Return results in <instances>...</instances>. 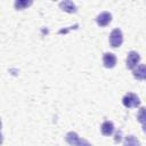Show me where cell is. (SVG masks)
<instances>
[{"mask_svg":"<svg viewBox=\"0 0 146 146\" xmlns=\"http://www.w3.org/2000/svg\"><path fill=\"white\" fill-rule=\"evenodd\" d=\"M33 2L32 1H26V0H16L14 3V7L16 10H23L26 9L29 6H31Z\"/></svg>","mask_w":146,"mask_h":146,"instance_id":"11","label":"cell"},{"mask_svg":"<svg viewBox=\"0 0 146 146\" xmlns=\"http://www.w3.org/2000/svg\"><path fill=\"white\" fill-rule=\"evenodd\" d=\"M121 137H122V132L121 131H116V133H115V143H120L121 141Z\"/></svg>","mask_w":146,"mask_h":146,"instance_id":"14","label":"cell"},{"mask_svg":"<svg viewBox=\"0 0 146 146\" xmlns=\"http://www.w3.org/2000/svg\"><path fill=\"white\" fill-rule=\"evenodd\" d=\"M137 121L141 124L146 123V107H140L137 113Z\"/></svg>","mask_w":146,"mask_h":146,"instance_id":"12","label":"cell"},{"mask_svg":"<svg viewBox=\"0 0 146 146\" xmlns=\"http://www.w3.org/2000/svg\"><path fill=\"white\" fill-rule=\"evenodd\" d=\"M59 8L65 11V13H68V14H75L78 11V7L73 2V1H70V0H64L62 2H59Z\"/></svg>","mask_w":146,"mask_h":146,"instance_id":"5","label":"cell"},{"mask_svg":"<svg viewBox=\"0 0 146 146\" xmlns=\"http://www.w3.org/2000/svg\"><path fill=\"white\" fill-rule=\"evenodd\" d=\"M122 104L127 108H132V107H139L140 106V99L139 97L133 94V92H128L124 95L122 98Z\"/></svg>","mask_w":146,"mask_h":146,"instance_id":"1","label":"cell"},{"mask_svg":"<svg viewBox=\"0 0 146 146\" xmlns=\"http://www.w3.org/2000/svg\"><path fill=\"white\" fill-rule=\"evenodd\" d=\"M132 75L137 80H144L146 78V64H139L132 70Z\"/></svg>","mask_w":146,"mask_h":146,"instance_id":"7","label":"cell"},{"mask_svg":"<svg viewBox=\"0 0 146 146\" xmlns=\"http://www.w3.org/2000/svg\"><path fill=\"white\" fill-rule=\"evenodd\" d=\"M123 42V33L120 29L112 30L110 34V44L113 48H119Z\"/></svg>","mask_w":146,"mask_h":146,"instance_id":"2","label":"cell"},{"mask_svg":"<svg viewBox=\"0 0 146 146\" xmlns=\"http://www.w3.org/2000/svg\"><path fill=\"white\" fill-rule=\"evenodd\" d=\"M123 146H141V145L137 137H135L133 135H129L124 138Z\"/></svg>","mask_w":146,"mask_h":146,"instance_id":"10","label":"cell"},{"mask_svg":"<svg viewBox=\"0 0 146 146\" xmlns=\"http://www.w3.org/2000/svg\"><path fill=\"white\" fill-rule=\"evenodd\" d=\"M80 137H79V135L76 133V132H74V131H70V132H67L66 135H65V140H66V143L68 144V145H71V146H76L78 144H79V141H80Z\"/></svg>","mask_w":146,"mask_h":146,"instance_id":"9","label":"cell"},{"mask_svg":"<svg viewBox=\"0 0 146 146\" xmlns=\"http://www.w3.org/2000/svg\"><path fill=\"white\" fill-rule=\"evenodd\" d=\"M76 146H92V145L86 139H80V141H79V144Z\"/></svg>","mask_w":146,"mask_h":146,"instance_id":"13","label":"cell"},{"mask_svg":"<svg viewBox=\"0 0 146 146\" xmlns=\"http://www.w3.org/2000/svg\"><path fill=\"white\" fill-rule=\"evenodd\" d=\"M143 131L146 133V123H144V124H143Z\"/></svg>","mask_w":146,"mask_h":146,"instance_id":"15","label":"cell"},{"mask_svg":"<svg viewBox=\"0 0 146 146\" xmlns=\"http://www.w3.org/2000/svg\"><path fill=\"white\" fill-rule=\"evenodd\" d=\"M111 22H112V14H111L110 11H102V13L98 14L97 17H96V23H97V25L100 26V27L107 26Z\"/></svg>","mask_w":146,"mask_h":146,"instance_id":"4","label":"cell"},{"mask_svg":"<svg viewBox=\"0 0 146 146\" xmlns=\"http://www.w3.org/2000/svg\"><path fill=\"white\" fill-rule=\"evenodd\" d=\"M114 130H115V128H114V123L112 121H104L102 123V125H100V131L106 137L112 136Z\"/></svg>","mask_w":146,"mask_h":146,"instance_id":"8","label":"cell"},{"mask_svg":"<svg viewBox=\"0 0 146 146\" xmlns=\"http://www.w3.org/2000/svg\"><path fill=\"white\" fill-rule=\"evenodd\" d=\"M145 80H146V78H145Z\"/></svg>","mask_w":146,"mask_h":146,"instance_id":"16","label":"cell"},{"mask_svg":"<svg viewBox=\"0 0 146 146\" xmlns=\"http://www.w3.org/2000/svg\"><path fill=\"white\" fill-rule=\"evenodd\" d=\"M103 64L106 68H113L116 65V56L112 52H105L103 55Z\"/></svg>","mask_w":146,"mask_h":146,"instance_id":"6","label":"cell"},{"mask_svg":"<svg viewBox=\"0 0 146 146\" xmlns=\"http://www.w3.org/2000/svg\"><path fill=\"white\" fill-rule=\"evenodd\" d=\"M139 62H140V55L137 51L131 50L128 52L125 59V66L128 70H133L136 66L139 65Z\"/></svg>","mask_w":146,"mask_h":146,"instance_id":"3","label":"cell"}]
</instances>
